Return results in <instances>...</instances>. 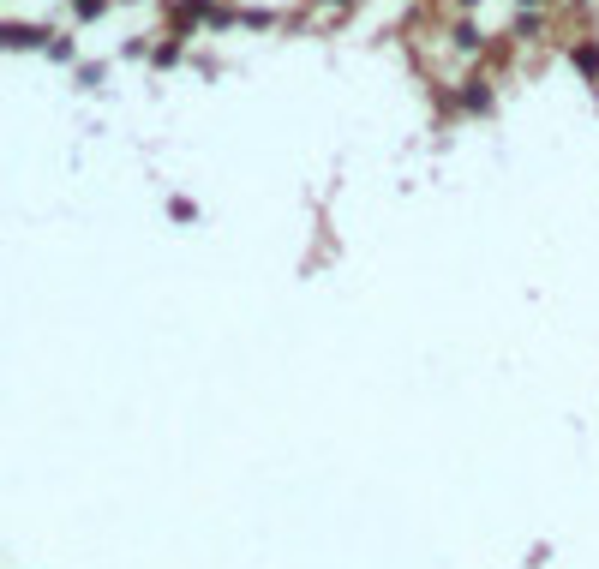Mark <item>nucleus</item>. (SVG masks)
<instances>
[{
	"label": "nucleus",
	"instance_id": "obj_1",
	"mask_svg": "<svg viewBox=\"0 0 599 569\" xmlns=\"http://www.w3.org/2000/svg\"><path fill=\"white\" fill-rule=\"evenodd\" d=\"M576 66H582L588 78H599V48H576Z\"/></svg>",
	"mask_w": 599,
	"mask_h": 569
},
{
	"label": "nucleus",
	"instance_id": "obj_2",
	"mask_svg": "<svg viewBox=\"0 0 599 569\" xmlns=\"http://www.w3.org/2000/svg\"><path fill=\"white\" fill-rule=\"evenodd\" d=\"M72 6H78V12H102V0H72Z\"/></svg>",
	"mask_w": 599,
	"mask_h": 569
}]
</instances>
